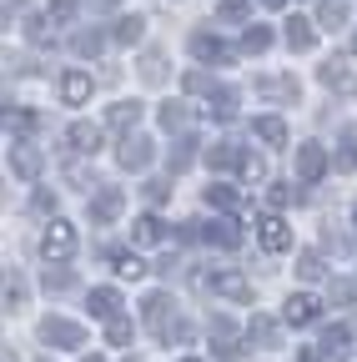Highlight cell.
Listing matches in <instances>:
<instances>
[{"label":"cell","instance_id":"obj_10","mask_svg":"<svg viewBox=\"0 0 357 362\" xmlns=\"http://www.w3.org/2000/svg\"><path fill=\"white\" fill-rule=\"evenodd\" d=\"M66 141H71V151H81V156H96V151H101V126L76 121V126L66 131Z\"/></svg>","mask_w":357,"mask_h":362},{"label":"cell","instance_id":"obj_2","mask_svg":"<svg viewBox=\"0 0 357 362\" xmlns=\"http://www.w3.org/2000/svg\"><path fill=\"white\" fill-rule=\"evenodd\" d=\"M40 342H51V347H81L86 332H81V322H66V317H46V322H40Z\"/></svg>","mask_w":357,"mask_h":362},{"label":"cell","instance_id":"obj_28","mask_svg":"<svg viewBox=\"0 0 357 362\" xmlns=\"http://www.w3.org/2000/svg\"><path fill=\"white\" fill-rule=\"evenodd\" d=\"M101 45H106L101 30H76V35H71V51H76V56H96Z\"/></svg>","mask_w":357,"mask_h":362},{"label":"cell","instance_id":"obj_8","mask_svg":"<svg viewBox=\"0 0 357 362\" xmlns=\"http://www.w3.org/2000/svg\"><path fill=\"white\" fill-rule=\"evenodd\" d=\"M282 317H287L292 327L317 322V297H312V292H292V297H287V307H282Z\"/></svg>","mask_w":357,"mask_h":362},{"label":"cell","instance_id":"obj_32","mask_svg":"<svg viewBox=\"0 0 357 362\" xmlns=\"http://www.w3.org/2000/svg\"><path fill=\"white\" fill-rule=\"evenodd\" d=\"M317 21H322V25H342V21H347V0H322V6H317Z\"/></svg>","mask_w":357,"mask_h":362},{"label":"cell","instance_id":"obj_6","mask_svg":"<svg viewBox=\"0 0 357 362\" xmlns=\"http://www.w3.org/2000/svg\"><path fill=\"white\" fill-rule=\"evenodd\" d=\"M257 237H262V247H267V252L277 257V252H287V247H292V226H287L282 216H262V232H257Z\"/></svg>","mask_w":357,"mask_h":362},{"label":"cell","instance_id":"obj_51","mask_svg":"<svg viewBox=\"0 0 357 362\" xmlns=\"http://www.w3.org/2000/svg\"><path fill=\"white\" fill-rule=\"evenodd\" d=\"M322 357H327L322 347H302V352H297V362H322Z\"/></svg>","mask_w":357,"mask_h":362},{"label":"cell","instance_id":"obj_47","mask_svg":"<svg viewBox=\"0 0 357 362\" xmlns=\"http://www.w3.org/2000/svg\"><path fill=\"white\" fill-rule=\"evenodd\" d=\"M51 16H56V21H71V16H76V0H51Z\"/></svg>","mask_w":357,"mask_h":362},{"label":"cell","instance_id":"obj_15","mask_svg":"<svg viewBox=\"0 0 357 362\" xmlns=\"http://www.w3.org/2000/svg\"><path fill=\"white\" fill-rule=\"evenodd\" d=\"M287 45H292V51H312V45H317V30H312L307 16H292L287 21Z\"/></svg>","mask_w":357,"mask_h":362},{"label":"cell","instance_id":"obj_4","mask_svg":"<svg viewBox=\"0 0 357 362\" xmlns=\"http://www.w3.org/2000/svg\"><path fill=\"white\" fill-rule=\"evenodd\" d=\"M322 171H327V151L317 146V141H307V146H297V181H322Z\"/></svg>","mask_w":357,"mask_h":362},{"label":"cell","instance_id":"obj_21","mask_svg":"<svg viewBox=\"0 0 357 362\" xmlns=\"http://www.w3.org/2000/svg\"><path fill=\"white\" fill-rule=\"evenodd\" d=\"M166 312H171V297H166V292H156V297H146V302H141V317H146L156 332L166 327Z\"/></svg>","mask_w":357,"mask_h":362},{"label":"cell","instance_id":"obj_37","mask_svg":"<svg viewBox=\"0 0 357 362\" xmlns=\"http://www.w3.org/2000/svg\"><path fill=\"white\" fill-rule=\"evenodd\" d=\"M71 287H76L71 272H51V267H46V292H71Z\"/></svg>","mask_w":357,"mask_h":362},{"label":"cell","instance_id":"obj_54","mask_svg":"<svg viewBox=\"0 0 357 362\" xmlns=\"http://www.w3.org/2000/svg\"><path fill=\"white\" fill-rule=\"evenodd\" d=\"M81 362H101V357H81Z\"/></svg>","mask_w":357,"mask_h":362},{"label":"cell","instance_id":"obj_25","mask_svg":"<svg viewBox=\"0 0 357 362\" xmlns=\"http://www.w3.org/2000/svg\"><path fill=\"white\" fill-rule=\"evenodd\" d=\"M257 90H262V96H292V101H297V81H292V76H262Z\"/></svg>","mask_w":357,"mask_h":362},{"label":"cell","instance_id":"obj_44","mask_svg":"<svg viewBox=\"0 0 357 362\" xmlns=\"http://www.w3.org/2000/svg\"><path fill=\"white\" fill-rule=\"evenodd\" d=\"M30 211H40V216H46V211H56V197H51L46 187H40V192L30 197Z\"/></svg>","mask_w":357,"mask_h":362},{"label":"cell","instance_id":"obj_43","mask_svg":"<svg viewBox=\"0 0 357 362\" xmlns=\"http://www.w3.org/2000/svg\"><path fill=\"white\" fill-rule=\"evenodd\" d=\"M332 166H337V171H357V146H342V151L332 156Z\"/></svg>","mask_w":357,"mask_h":362},{"label":"cell","instance_id":"obj_18","mask_svg":"<svg viewBox=\"0 0 357 362\" xmlns=\"http://www.w3.org/2000/svg\"><path fill=\"white\" fill-rule=\"evenodd\" d=\"M91 317H101V322L121 317V297H116L111 287H91Z\"/></svg>","mask_w":357,"mask_h":362},{"label":"cell","instance_id":"obj_46","mask_svg":"<svg viewBox=\"0 0 357 362\" xmlns=\"http://www.w3.org/2000/svg\"><path fill=\"white\" fill-rule=\"evenodd\" d=\"M352 297H357V287H352V282H342V277H337V282H332V302H342V307H347V302H352Z\"/></svg>","mask_w":357,"mask_h":362},{"label":"cell","instance_id":"obj_11","mask_svg":"<svg viewBox=\"0 0 357 362\" xmlns=\"http://www.w3.org/2000/svg\"><path fill=\"white\" fill-rule=\"evenodd\" d=\"M192 51H197V61H216V66H232V51L221 45L216 35H206V30H197L192 35Z\"/></svg>","mask_w":357,"mask_h":362},{"label":"cell","instance_id":"obj_3","mask_svg":"<svg viewBox=\"0 0 357 362\" xmlns=\"http://www.w3.org/2000/svg\"><path fill=\"white\" fill-rule=\"evenodd\" d=\"M116 156H121V166H126V171H146V166H151V156H156V146H151V136H126Z\"/></svg>","mask_w":357,"mask_h":362},{"label":"cell","instance_id":"obj_34","mask_svg":"<svg viewBox=\"0 0 357 362\" xmlns=\"http://www.w3.org/2000/svg\"><path fill=\"white\" fill-rule=\"evenodd\" d=\"M297 272H302L307 282H317V277H322L327 267H322V257H317V252H302V257H297Z\"/></svg>","mask_w":357,"mask_h":362},{"label":"cell","instance_id":"obj_36","mask_svg":"<svg viewBox=\"0 0 357 362\" xmlns=\"http://www.w3.org/2000/svg\"><path fill=\"white\" fill-rule=\"evenodd\" d=\"M106 337H111L116 347H126V342H131V322H126V317H111V322H106Z\"/></svg>","mask_w":357,"mask_h":362},{"label":"cell","instance_id":"obj_56","mask_svg":"<svg viewBox=\"0 0 357 362\" xmlns=\"http://www.w3.org/2000/svg\"><path fill=\"white\" fill-rule=\"evenodd\" d=\"M182 362H201V357H182Z\"/></svg>","mask_w":357,"mask_h":362},{"label":"cell","instance_id":"obj_39","mask_svg":"<svg viewBox=\"0 0 357 362\" xmlns=\"http://www.w3.org/2000/svg\"><path fill=\"white\" fill-rule=\"evenodd\" d=\"M211 337H216L221 347H227V342L237 337V327H232V317H211Z\"/></svg>","mask_w":357,"mask_h":362},{"label":"cell","instance_id":"obj_7","mask_svg":"<svg viewBox=\"0 0 357 362\" xmlns=\"http://www.w3.org/2000/svg\"><path fill=\"white\" fill-rule=\"evenodd\" d=\"M211 292L232 297V302H252V282L242 277V272H211Z\"/></svg>","mask_w":357,"mask_h":362},{"label":"cell","instance_id":"obj_13","mask_svg":"<svg viewBox=\"0 0 357 362\" xmlns=\"http://www.w3.org/2000/svg\"><path fill=\"white\" fill-rule=\"evenodd\" d=\"M252 131H257V141H267V146H287V121L282 116H257Z\"/></svg>","mask_w":357,"mask_h":362},{"label":"cell","instance_id":"obj_38","mask_svg":"<svg viewBox=\"0 0 357 362\" xmlns=\"http://www.w3.org/2000/svg\"><path fill=\"white\" fill-rule=\"evenodd\" d=\"M187 90L192 96H211V76L206 71H187Z\"/></svg>","mask_w":357,"mask_h":362},{"label":"cell","instance_id":"obj_27","mask_svg":"<svg viewBox=\"0 0 357 362\" xmlns=\"http://www.w3.org/2000/svg\"><path fill=\"white\" fill-rule=\"evenodd\" d=\"M116 277H126V282L146 277V262H141L136 252H116Z\"/></svg>","mask_w":357,"mask_h":362},{"label":"cell","instance_id":"obj_16","mask_svg":"<svg viewBox=\"0 0 357 362\" xmlns=\"http://www.w3.org/2000/svg\"><path fill=\"white\" fill-rule=\"evenodd\" d=\"M11 171H16L21 181L40 176V151H35V146H11Z\"/></svg>","mask_w":357,"mask_h":362},{"label":"cell","instance_id":"obj_42","mask_svg":"<svg viewBox=\"0 0 357 362\" xmlns=\"http://www.w3.org/2000/svg\"><path fill=\"white\" fill-rule=\"evenodd\" d=\"M166 197H171V181H146V202L151 206H161Z\"/></svg>","mask_w":357,"mask_h":362},{"label":"cell","instance_id":"obj_17","mask_svg":"<svg viewBox=\"0 0 357 362\" xmlns=\"http://www.w3.org/2000/svg\"><path fill=\"white\" fill-rule=\"evenodd\" d=\"M206 242H216V247H242V226L232 221V216H221V221H211L206 232H201Z\"/></svg>","mask_w":357,"mask_h":362},{"label":"cell","instance_id":"obj_55","mask_svg":"<svg viewBox=\"0 0 357 362\" xmlns=\"http://www.w3.org/2000/svg\"><path fill=\"white\" fill-rule=\"evenodd\" d=\"M352 56H357V35H352Z\"/></svg>","mask_w":357,"mask_h":362},{"label":"cell","instance_id":"obj_57","mask_svg":"<svg viewBox=\"0 0 357 362\" xmlns=\"http://www.w3.org/2000/svg\"><path fill=\"white\" fill-rule=\"evenodd\" d=\"M126 362H136V357H126Z\"/></svg>","mask_w":357,"mask_h":362},{"label":"cell","instance_id":"obj_12","mask_svg":"<svg viewBox=\"0 0 357 362\" xmlns=\"http://www.w3.org/2000/svg\"><path fill=\"white\" fill-rule=\"evenodd\" d=\"M61 101H66V106L91 101V76H86V71H66V76H61Z\"/></svg>","mask_w":357,"mask_h":362},{"label":"cell","instance_id":"obj_45","mask_svg":"<svg viewBox=\"0 0 357 362\" xmlns=\"http://www.w3.org/2000/svg\"><path fill=\"white\" fill-rule=\"evenodd\" d=\"M35 121H40L35 111H11V126H16V131H35Z\"/></svg>","mask_w":357,"mask_h":362},{"label":"cell","instance_id":"obj_53","mask_svg":"<svg viewBox=\"0 0 357 362\" xmlns=\"http://www.w3.org/2000/svg\"><path fill=\"white\" fill-rule=\"evenodd\" d=\"M91 6H96V11H111V6H116V0H91Z\"/></svg>","mask_w":357,"mask_h":362},{"label":"cell","instance_id":"obj_40","mask_svg":"<svg viewBox=\"0 0 357 362\" xmlns=\"http://www.w3.org/2000/svg\"><path fill=\"white\" fill-rule=\"evenodd\" d=\"M216 16L227 21V25H232V21H242V16H247V0H221V6H216Z\"/></svg>","mask_w":357,"mask_h":362},{"label":"cell","instance_id":"obj_52","mask_svg":"<svg viewBox=\"0 0 357 362\" xmlns=\"http://www.w3.org/2000/svg\"><path fill=\"white\" fill-rule=\"evenodd\" d=\"M262 6H267V11H282V6H287V0H262Z\"/></svg>","mask_w":357,"mask_h":362},{"label":"cell","instance_id":"obj_50","mask_svg":"<svg viewBox=\"0 0 357 362\" xmlns=\"http://www.w3.org/2000/svg\"><path fill=\"white\" fill-rule=\"evenodd\" d=\"M252 181H267V161H257V156H247V166H242Z\"/></svg>","mask_w":357,"mask_h":362},{"label":"cell","instance_id":"obj_22","mask_svg":"<svg viewBox=\"0 0 357 362\" xmlns=\"http://www.w3.org/2000/svg\"><path fill=\"white\" fill-rule=\"evenodd\" d=\"M247 337H252L257 347H277V322H272V317H252V322H247Z\"/></svg>","mask_w":357,"mask_h":362},{"label":"cell","instance_id":"obj_33","mask_svg":"<svg viewBox=\"0 0 357 362\" xmlns=\"http://www.w3.org/2000/svg\"><path fill=\"white\" fill-rule=\"evenodd\" d=\"M161 126H166V131H182V126H187V106H182V101H166V106H161Z\"/></svg>","mask_w":357,"mask_h":362},{"label":"cell","instance_id":"obj_23","mask_svg":"<svg viewBox=\"0 0 357 362\" xmlns=\"http://www.w3.org/2000/svg\"><path fill=\"white\" fill-rule=\"evenodd\" d=\"M116 131H131V126H136L141 121V101H121V106H111V116H106Z\"/></svg>","mask_w":357,"mask_h":362},{"label":"cell","instance_id":"obj_30","mask_svg":"<svg viewBox=\"0 0 357 362\" xmlns=\"http://www.w3.org/2000/svg\"><path fill=\"white\" fill-rule=\"evenodd\" d=\"M211 116L216 121H232L237 116V90H211Z\"/></svg>","mask_w":357,"mask_h":362},{"label":"cell","instance_id":"obj_49","mask_svg":"<svg viewBox=\"0 0 357 362\" xmlns=\"http://www.w3.org/2000/svg\"><path fill=\"white\" fill-rule=\"evenodd\" d=\"M141 76H146V81H161V56H156V51L146 56V66H141Z\"/></svg>","mask_w":357,"mask_h":362},{"label":"cell","instance_id":"obj_31","mask_svg":"<svg viewBox=\"0 0 357 362\" xmlns=\"http://www.w3.org/2000/svg\"><path fill=\"white\" fill-rule=\"evenodd\" d=\"M242 45H247V51H252V56H262V51H267V45H272V30H267V25H247V35H242Z\"/></svg>","mask_w":357,"mask_h":362},{"label":"cell","instance_id":"obj_19","mask_svg":"<svg viewBox=\"0 0 357 362\" xmlns=\"http://www.w3.org/2000/svg\"><path fill=\"white\" fill-rule=\"evenodd\" d=\"M322 352H327V357H337V362H342V357H347V352H352V332H347V327H342V322H337V327H327V332H322Z\"/></svg>","mask_w":357,"mask_h":362},{"label":"cell","instance_id":"obj_20","mask_svg":"<svg viewBox=\"0 0 357 362\" xmlns=\"http://www.w3.org/2000/svg\"><path fill=\"white\" fill-rule=\"evenodd\" d=\"M206 161H211L216 171H232V166H247V156H242V151H237L232 141H216V146L206 151Z\"/></svg>","mask_w":357,"mask_h":362},{"label":"cell","instance_id":"obj_48","mask_svg":"<svg viewBox=\"0 0 357 362\" xmlns=\"http://www.w3.org/2000/svg\"><path fill=\"white\" fill-rule=\"evenodd\" d=\"M267 202H272V206H287V202H292V187H282V181H277V187L267 192Z\"/></svg>","mask_w":357,"mask_h":362},{"label":"cell","instance_id":"obj_24","mask_svg":"<svg viewBox=\"0 0 357 362\" xmlns=\"http://www.w3.org/2000/svg\"><path fill=\"white\" fill-rule=\"evenodd\" d=\"M206 206H216V211H237V206H242V192H237V187H206Z\"/></svg>","mask_w":357,"mask_h":362},{"label":"cell","instance_id":"obj_26","mask_svg":"<svg viewBox=\"0 0 357 362\" xmlns=\"http://www.w3.org/2000/svg\"><path fill=\"white\" fill-rule=\"evenodd\" d=\"M141 35H146V21H141V16H121V21H116V40H121V45H136Z\"/></svg>","mask_w":357,"mask_h":362},{"label":"cell","instance_id":"obj_41","mask_svg":"<svg viewBox=\"0 0 357 362\" xmlns=\"http://www.w3.org/2000/svg\"><path fill=\"white\" fill-rule=\"evenodd\" d=\"M21 302H25V282H21V277H6V307L16 312Z\"/></svg>","mask_w":357,"mask_h":362},{"label":"cell","instance_id":"obj_58","mask_svg":"<svg viewBox=\"0 0 357 362\" xmlns=\"http://www.w3.org/2000/svg\"><path fill=\"white\" fill-rule=\"evenodd\" d=\"M40 362H46V357H40Z\"/></svg>","mask_w":357,"mask_h":362},{"label":"cell","instance_id":"obj_9","mask_svg":"<svg viewBox=\"0 0 357 362\" xmlns=\"http://www.w3.org/2000/svg\"><path fill=\"white\" fill-rule=\"evenodd\" d=\"M317 81H322L327 90H337V96H357V76H352L342 61H327V66L317 71Z\"/></svg>","mask_w":357,"mask_h":362},{"label":"cell","instance_id":"obj_5","mask_svg":"<svg viewBox=\"0 0 357 362\" xmlns=\"http://www.w3.org/2000/svg\"><path fill=\"white\" fill-rule=\"evenodd\" d=\"M121 206H126V192H121V187H101V192L91 197V221L106 226V221L121 216Z\"/></svg>","mask_w":357,"mask_h":362},{"label":"cell","instance_id":"obj_35","mask_svg":"<svg viewBox=\"0 0 357 362\" xmlns=\"http://www.w3.org/2000/svg\"><path fill=\"white\" fill-rule=\"evenodd\" d=\"M187 337H192V327L182 322V317H171V322L161 327V342H166V347H171V342H187Z\"/></svg>","mask_w":357,"mask_h":362},{"label":"cell","instance_id":"obj_29","mask_svg":"<svg viewBox=\"0 0 357 362\" xmlns=\"http://www.w3.org/2000/svg\"><path fill=\"white\" fill-rule=\"evenodd\" d=\"M161 237H166V226H161V216H141V221H136V242H141V247H156Z\"/></svg>","mask_w":357,"mask_h":362},{"label":"cell","instance_id":"obj_1","mask_svg":"<svg viewBox=\"0 0 357 362\" xmlns=\"http://www.w3.org/2000/svg\"><path fill=\"white\" fill-rule=\"evenodd\" d=\"M40 252H46V262H61V257H71L76 252V226L71 221H51L46 232H40Z\"/></svg>","mask_w":357,"mask_h":362},{"label":"cell","instance_id":"obj_14","mask_svg":"<svg viewBox=\"0 0 357 362\" xmlns=\"http://www.w3.org/2000/svg\"><path fill=\"white\" fill-rule=\"evenodd\" d=\"M197 146H201L197 136H176L171 151H166V166H171V171H187V166L197 161Z\"/></svg>","mask_w":357,"mask_h":362}]
</instances>
